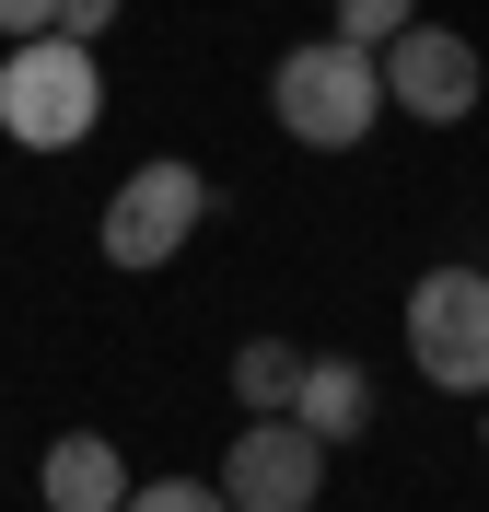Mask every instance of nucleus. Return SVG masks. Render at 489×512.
Instances as JSON below:
<instances>
[{"label": "nucleus", "instance_id": "f257e3e1", "mask_svg": "<svg viewBox=\"0 0 489 512\" xmlns=\"http://www.w3.org/2000/svg\"><path fill=\"white\" fill-rule=\"evenodd\" d=\"M268 105H280V128H292L303 152H361L385 128V70L361 59V47H338V35H315V47H292V59L268 70Z\"/></svg>", "mask_w": 489, "mask_h": 512}, {"label": "nucleus", "instance_id": "f03ea898", "mask_svg": "<svg viewBox=\"0 0 489 512\" xmlns=\"http://www.w3.org/2000/svg\"><path fill=\"white\" fill-rule=\"evenodd\" d=\"M94 117H105L94 47H70V35H24V47L0 59V128H12L24 152H82Z\"/></svg>", "mask_w": 489, "mask_h": 512}, {"label": "nucleus", "instance_id": "7ed1b4c3", "mask_svg": "<svg viewBox=\"0 0 489 512\" xmlns=\"http://www.w3.org/2000/svg\"><path fill=\"white\" fill-rule=\"evenodd\" d=\"M198 222H210V175H198V163H175V152H152L140 175H117L94 245H105V268H175Z\"/></svg>", "mask_w": 489, "mask_h": 512}, {"label": "nucleus", "instance_id": "20e7f679", "mask_svg": "<svg viewBox=\"0 0 489 512\" xmlns=\"http://www.w3.org/2000/svg\"><path fill=\"white\" fill-rule=\"evenodd\" d=\"M408 361L443 396H489V268H420L408 280Z\"/></svg>", "mask_w": 489, "mask_h": 512}, {"label": "nucleus", "instance_id": "39448f33", "mask_svg": "<svg viewBox=\"0 0 489 512\" xmlns=\"http://www.w3.org/2000/svg\"><path fill=\"white\" fill-rule=\"evenodd\" d=\"M373 70H385V105H396V117H420V128H455L466 105L489 94L478 47H466L455 24H431V12H420V24H408V35H396V47H385V59H373Z\"/></svg>", "mask_w": 489, "mask_h": 512}, {"label": "nucleus", "instance_id": "423d86ee", "mask_svg": "<svg viewBox=\"0 0 489 512\" xmlns=\"http://www.w3.org/2000/svg\"><path fill=\"white\" fill-rule=\"evenodd\" d=\"M210 489H222L233 512H315V489H326V443H315V431H292V419H245Z\"/></svg>", "mask_w": 489, "mask_h": 512}, {"label": "nucleus", "instance_id": "0eeeda50", "mask_svg": "<svg viewBox=\"0 0 489 512\" xmlns=\"http://www.w3.org/2000/svg\"><path fill=\"white\" fill-rule=\"evenodd\" d=\"M35 489H47V512H129V466H117L105 431H59L47 466H35Z\"/></svg>", "mask_w": 489, "mask_h": 512}, {"label": "nucleus", "instance_id": "6e6552de", "mask_svg": "<svg viewBox=\"0 0 489 512\" xmlns=\"http://www.w3.org/2000/svg\"><path fill=\"white\" fill-rule=\"evenodd\" d=\"M292 431H315V443H361V431H373V373H361V361H303Z\"/></svg>", "mask_w": 489, "mask_h": 512}, {"label": "nucleus", "instance_id": "1a4fd4ad", "mask_svg": "<svg viewBox=\"0 0 489 512\" xmlns=\"http://www.w3.org/2000/svg\"><path fill=\"white\" fill-rule=\"evenodd\" d=\"M292 396H303V350L292 338H245V350H233V408L292 419Z\"/></svg>", "mask_w": 489, "mask_h": 512}, {"label": "nucleus", "instance_id": "9d476101", "mask_svg": "<svg viewBox=\"0 0 489 512\" xmlns=\"http://www.w3.org/2000/svg\"><path fill=\"white\" fill-rule=\"evenodd\" d=\"M408 24H420V0H338V24H326V35H338V47H361V59H385Z\"/></svg>", "mask_w": 489, "mask_h": 512}, {"label": "nucleus", "instance_id": "9b49d317", "mask_svg": "<svg viewBox=\"0 0 489 512\" xmlns=\"http://www.w3.org/2000/svg\"><path fill=\"white\" fill-rule=\"evenodd\" d=\"M129 512H233L210 478H152V489H129Z\"/></svg>", "mask_w": 489, "mask_h": 512}, {"label": "nucleus", "instance_id": "f8f14e48", "mask_svg": "<svg viewBox=\"0 0 489 512\" xmlns=\"http://www.w3.org/2000/svg\"><path fill=\"white\" fill-rule=\"evenodd\" d=\"M0 35L24 47V35H59V0H0Z\"/></svg>", "mask_w": 489, "mask_h": 512}, {"label": "nucleus", "instance_id": "ddd939ff", "mask_svg": "<svg viewBox=\"0 0 489 512\" xmlns=\"http://www.w3.org/2000/svg\"><path fill=\"white\" fill-rule=\"evenodd\" d=\"M105 24H117V0H59V35H70V47H94Z\"/></svg>", "mask_w": 489, "mask_h": 512}, {"label": "nucleus", "instance_id": "4468645a", "mask_svg": "<svg viewBox=\"0 0 489 512\" xmlns=\"http://www.w3.org/2000/svg\"><path fill=\"white\" fill-rule=\"evenodd\" d=\"M478 443H489V396H478Z\"/></svg>", "mask_w": 489, "mask_h": 512}]
</instances>
